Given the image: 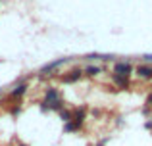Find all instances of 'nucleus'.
<instances>
[{
    "label": "nucleus",
    "mask_w": 152,
    "mask_h": 146,
    "mask_svg": "<svg viewBox=\"0 0 152 146\" xmlns=\"http://www.w3.org/2000/svg\"><path fill=\"white\" fill-rule=\"evenodd\" d=\"M114 73L115 75H123V77H129V75L133 73V65L127 64V62H118V64L114 65Z\"/></svg>",
    "instance_id": "nucleus-1"
},
{
    "label": "nucleus",
    "mask_w": 152,
    "mask_h": 146,
    "mask_svg": "<svg viewBox=\"0 0 152 146\" xmlns=\"http://www.w3.org/2000/svg\"><path fill=\"white\" fill-rule=\"evenodd\" d=\"M81 75H83L81 69H71L67 75H64V77H62V81L64 83H75V81H79V79H81Z\"/></svg>",
    "instance_id": "nucleus-2"
},
{
    "label": "nucleus",
    "mask_w": 152,
    "mask_h": 146,
    "mask_svg": "<svg viewBox=\"0 0 152 146\" xmlns=\"http://www.w3.org/2000/svg\"><path fill=\"white\" fill-rule=\"evenodd\" d=\"M112 79H114V83L119 86V89H129V85H131L129 77H123V75H115L114 73V75H112Z\"/></svg>",
    "instance_id": "nucleus-3"
},
{
    "label": "nucleus",
    "mask_w": 152,
    "mask_h": 146,
    "mask_svg": "<svg viewBox=\"0 0 152 146\" xmlns=\"http://www.w3.org/2000/svg\"><path fill=\"white\" fill-rule=\"evenodd\" d=\"M137 75L141 79H152V65H139Z\"/></svg>",
    "instance_id": "nucleus-4"
},
{
    "label": "nucleus",
    "mask_w": 152,
    "mask_h": 146,
    "mask_svg": "<svg viewBox=\"0 0 152 146\" xmlns=\"http://www.w3.org/2000/svg\"><path fill=\"white\" fill-rule=\"evenodd\" d=\"M66 58H60V60H56V62H52V64H48V65H45V68H42L41 69V73L42 75H45L46 71H52V69H56V68H60V65H64V64H66Z\"/></svg>",
    "instance_id": "nucleus-5"
},
{
    "label": "nucleus",
    "mask_w": 152,
    "mask_h": 146,
    "mask_svg": "<svg viewBox=\"0 0 152 146\" xmlns=\"http://www.w3.org/2000/svg\"><path fill=\"white\" fill-rule=\"evenodd\" d=\"M81 125H83V123H79V121H73V119H71V121H67V123H66L64 131H66V133H73V131H77Z\"/></svg>",
    "instance_id": "nucleus-6"
},
{
    "label": "nucleus",
    "mask_w": 152,
    "mask_h": 146,
    "mask_svg": "<svg viewBox=\"0 0 152 146\" xmlns=\"http://www.w3.org/2000/svg\"><path fill=\"white\" fill-rule=\"evenodd\" d=\"M25 90H27L25 85H19V86H15V89L10 92V96L12 98H19V96H23V94H25Z\"/></svg>",
    "instance_id": "nucleus-7"
},
{
    "label": "nucleus",
    "mask_w": 152,
    "mask_h": 146,
    "mask_svg": "<svg viewBox=\"0 0 152 146\" xmlns=\"http://www.w3.org/2000/svg\"><path fill=\"white\" fill-rule=\"evenodd\" d=\"M85 73H87V75H91V77H94V75L100 73V68H98V65H89V68L85 69Z\"/></svg>",
    "instance_id": "nucleus-8"
},
{
    "label": "nucleus",
    "mask_w": 152,
    "mask_h": 146,
    "mask_svg": "<svg viewBox=\"0 0 152 146\" xmlns=\"http://www.w3.org/2000/svg\"><path fill=\"white\" fill-rule=\"evenodd\" d=\"M60 117L67 123V121H71V112H67V110H60Z\"/></svg>",
    "instance_id": "nucleus-9"
},
{
    "label": "nucleus",
    "mask_w": 152,
    "mask_h": 146,
    "mask_svg": "<svg viewBox=\"0 0 152 146\" xmlns=\"http://www.w3.org/2000/svg\"><path fill=\"white\" fill-rule=\"evenodd\" d=\"M146 104H152V92L148 94V96H146Z\"/></svg>",
    "instance_id": "nucleus-10"
},
{
    "label": "nucleus",
    "mask_w": 152,
    "mask_h": 146,
    "mask_svg": "<svg viewBox=\"0 0 152 146\" xmlns=\"http://www.w3.org/2000/svg\"><path fill=\"white\" fill-rule=\"evenodd\" d=\"M145 127H146V129H152V121H146V123H145Z\"/></svg>",
    "instance_id": "nucleus-11"
},
{
    "label": "nucleus",
    "mask_w": 152,
    "mask_h": 146,
    "mask_svg": "<svg viewBox=\"0 0 152 146\" xmlns=\"http://www.w3.org/2000/svg\"><path fill=\"white\" fill-rule=\"evenodd\" d=\"M145 60L146 62H152V56H145Z\"/></svg>",
    "instance_id": "nucleus-12"
},
{
    "label": "nucleus",
    "mask_w": 152,
    "mask_h": 146,
    "mask_svg": "<svg viewBox=\"0 0 152 146\" xmlns=\"http://www.w3.org/2000/svg\"><path fill=\"white\" fill-rule=\"evenodd\" d=\"M104 142H106V140H102V142H100V144H96V146H104Z\"/></svg>",
    "instance_id": "nucleus-13"
},
{
    "label": "nucleus",
    "mask_w": 152,
    "mask_h": 146,
    "mask_svg": "<svg viewBox=\"0 0 152 146\" xmlns=\"http://www.w3.org/2000/svg\"><path fill=\"white\" fill-rule=\"evenodd\" d=\"M19 146H27V144H19Z\"/></svg>",
    "instance_id": "nucleus-14"
},
{
    "label": "nucleus",
    "mask_w": 152,
    "mask_h": 146,
    "mask_svg": "<svg viewBox=\"0 0 152 146\" xmlns=\"http://www.w3.org/2000/svg\"><path fill=\"white\" fill-rule=\"evenodd\" d=\"M0 94H2V90H0Z\"/></svg>",
    "instance_id": "nucleus-15"
}]
</instances>
